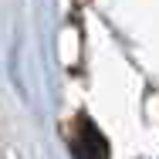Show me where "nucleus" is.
Masks as SVG:
<instances>
[{"label": "nucleus", "instance_id": "1", "mask_svg": "<svg viewBox=\"0 0 159 159\" xmlns=\"http://www.w3.org/2000/svg\"><path fill=\"white\" fill-rule=\"evenodd\" d=\"M78 129H81V135H78V159H108L105 139L92 129V122L78 119Z\"/></svg>", "mask_w": 159, "mask_h": 159}]
</instances>
